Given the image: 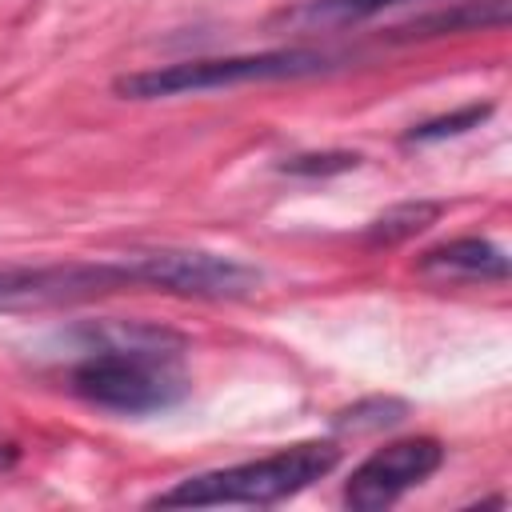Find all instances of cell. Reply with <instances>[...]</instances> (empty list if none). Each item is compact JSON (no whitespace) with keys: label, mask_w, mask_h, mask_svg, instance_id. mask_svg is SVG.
<instances>
[{"label":"cell","mask_w":512,"mask_h":512,"mask_svg":"<svg viewBox=\"0 0 512 512\" xmlns=\"http://www.w3.org/2000/svg\"><path fill=\"white\" fill-rule=\"evenodd\" d=\"M64 388L112 416H160L176 408L192 380L184 372L188 336L152 320H88L60 336Z\"/></svg>","instance_id":"6da1fadb"},{"label":"cell","mask_w":512,"mask_h":512,"mask_svg":"<svg viewBox=\"0 0 512 512\" xmlns=\"http://www.w3.org/2000/svg\"><path fill=\"white\" fill-rule=\"evenodd\" d=\"M336 464H340L336 440H300V444L276 448V452L256 456V460H240L228 468L184 476L172 488L148 496V508H208V504L268 508V504H280V500L312 488Z\"/></svg>","instance_id":"7a4b0ae2"},{"label":"cell","mask_w":512,"mask_h":512,"mask_svg":"<svg viewBox=\"0 0 512 512\" xmlns=\"http://www.w3.org/2000/svg\"><path fill=\"white\" fill-rule=\"evenodd\" d=\"M340 52L324 48H268V52H240V56H204V60H180L160 64L144 72H128L112 80V92L120 100H168L188 92H212V88H236V84H264V80H304L340 68Z\"/></svg>","instance_id":"3957f363"},{"label":"cell","mask_w":512,"mask_h":512,"mask_svg":"<svg viewBox=\"0 0 512 512\" xmlns=\"http://www.w3.org/2000/svg\"><path fill=\"white\" fill-rule=\"evenodd\" d=\"M116 292H140L132 252L120 260H48L0 264V312L72 308Z\"/></svg>","instance_id":"277c9868"},{"label":"cell","mask_w":512,"mask_h":512,"mask_svg":"<svg viewBox=\"0 0 512 512\" xmlns=\"http://www.w3.org/2000/svg\"><path fill=\"white\" fill-rule=\"evenodd\" d=\"M140 292H164L180 300H244L260 292V268L204 248H144L132 252Z\"/></svg>","instance_id":"5b68a950"},{"label":"cell","mask_w":512,"mask_h":512,"mask_svg":"<svg viewBox=\"0 0 512 512\" xmlns=\"http://www.w3.org/2000/svg\"><path fill=\"white\" fill-rule=\"evenodd\" d=\"M440 464H444V444L436 436L392 440L352 468V476L344 480V504L356 512L392 508L404 492L420 488L432 472H440Z\"/></svg>","instance_id":"8992f818"},{"label":"cell","mask_w":512,"mask_h":512,"mask_svg":"<svg viewBox=\"0 0 512 512\" xmlns=\"http://www.w3.org/2000/svg\"><path fill=\"white\" fill-rule=\"evenodd\" d=\"M420 276L432 280H468V284H504L508 280V256L500 244L484 240V236H456L444 244H432L420 252L416 260Z\"/></svg>","instance_id":"52a82bcc"},{"label":"cell","mask_w":512,"mask_h":512,"mask_svg":"<svg viewBox=\"0 0 512 512\" xmlns=\"http://www.w3.org/2000/svg\"><path fill=\"white\" fill-rule=\"evenodd\" d=\"M508 24V0H460L452 8H436L424 16H412L408 24H396L392 40H432V36H460V32H484Z\"/></svg>","instance_id":"ba28073f"},{"label":"cell","mask_w":512,"mask_h":512,"mask_svg":"<svg viewBox=\"0 0 512 512\" xmlns=\"http://www.w3.org/2000/svg\"><path fill=\"white\" fill-rule=\"evenodd\" d=\"M392 4H404V0H300V4L284 8L276 20L288 28H300V32H332V28L364 24Z\"/></svg>","instance_id":"9c48e42d"},{"label":"cell","mask_w":512,"mask_h":512,"mask_svg":"<svg viewBox=\"0 0 512 512\" xmlns=\"http://www.w3.org/2000/svg\"><path fill=\"white\" fill-rule=\"evenodd\" d=\"M436 220H440V204H436V200H404V204L384 208V212L364 228V244H372V248H392V244H404V240L420 236V232L432 228Z\"/></svg>","instance_id":"30bf717a"},{"label":"cell","mask_w":512,"mask_h":512,"mask_svg":"<svg viewBox=\"0 0 512 512\" xmlns=\"http://www.w3.org/2000/svg\"><path fill=\"white\" fill-rule=\"evenodd\" d=\"M404 416H408V404H404V400H396V396H364V400L340 408V412L332 416V424H336L340 432L360 436V432H384V428H396Z\"/></svg>","instance_id":"8fae6325"},{"label":"cell","mask_w":512,"mask_h":512,"mask_svg":"<svg viewBox=\"0 0 512 512\" xmlns=\"http://www.w3.org/2000/svg\"><path fill=\"white\" fill-rule=\"evenodd\" d=\"M488 116H492V104H464V108H452L444 116L412 124L404 132V144H436V140H448V136H464V132L480 128Z\"/></svg>","instance_id":"7c38bea8"},{"label":"cell","mask_w":512,"mask_h":512,"mask_svg":"<svg viewBox=\"0 0 512 512\" xmlns=\"http://www.w3.org/2000/svg\"><path fill=\"white\" fill-rule=\"evenodd\" d=\"M356 164H360V152H300V156H288V160L280 164V172L316 180V176L348 172V168H356Z\"/></svg>","instance_id":"4fadbf2b"}]
</instances>
